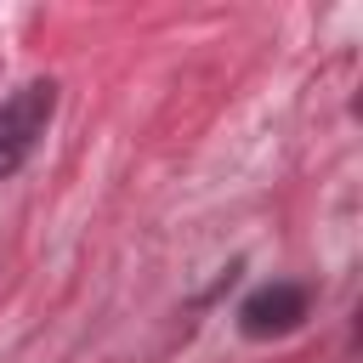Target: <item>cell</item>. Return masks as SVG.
<instances>
[{
	"label": "cell",
	"mask_w": 363,
	"mask_h": 363,
	"mask_svg": "<svg viewBox=\"0 0 363 363\" xmlns=\"http://www.w3.org/2000/svg\"><path fill=\"white\" fill-rule=\"evenodd\" d=\"M301 318H306V289H301V284H267V289H255V295L238 306V329H244L250 340L289 335V329H301Z\"/></svg>",
	"instance_id": "cell-2"
},
{
	"label": "cell",
	"mask_w": 363,
	"mask_h": 363,
	"mask_svg": "<svg viewBox=\"0 0 363 363\" xmlns=\"http://www.w3.org/2000/svg\"><path fill=\"white\" fill-rule=\"evenodd\" d=\"M51 108H57V85L51 79H28L0 102V182L11 170H23V159L40 147L45 125H51Z\"/></svg>",
	"instance_id": "cell-1"
}]
</instances>
